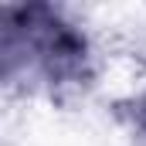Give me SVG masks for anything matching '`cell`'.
Returning <instances> with one entry per match:
<instances>
[{
	"label": "cell",
	"instance_id": "cell-1",
	"mask_svg": "<svg viewBox=\"0 0 146 146\" xmlns=\"http://www.w3.org/2000/svg\"><path fill=\"white\" fill-rule=\"evenodd\" d=\"M92 51L82 27L48 3L0 7V82H41L51 92L88 82Z\"/></svg>",
	"mask_w": 146,
	"mask_h": 146
},
{
	"label": "cell",
	"instance_id": "cell-2",
	"mask_svg": "<svg viewBox=\"0 0 146 146\" xmlns=\"http://www.w3.org/2000/svg\"><path fill=\"white\" fill-rule=\"evenodd\" d=\"M136 126H139V129L146 133V95L139 99V102H136Z\"/></svg>",
	"mask_w": 146,
	"mask_h": 146
}]
</instances>
